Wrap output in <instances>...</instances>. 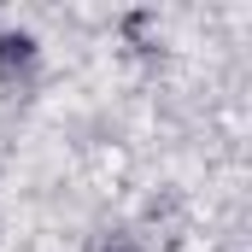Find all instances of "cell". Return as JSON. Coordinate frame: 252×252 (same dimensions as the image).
<instances>
[{
  "label": "cell",
  "instance_id": "cell-1",
  "mask_svg": "<svg viewBox=\"0 0 252 252\" xmlns=\"http://www.w3.org/2000/svg\"><path fill=\"white\" fill-rule=\"evenodd\" d=\"M41 70V41L30 30H0V88H24Z\"/></svg>",
  "mask_w": 252,
  "mask_h": 252
}]
</instances>
